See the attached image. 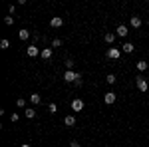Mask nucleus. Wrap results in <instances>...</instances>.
Instances as JSON below:
<instances>
[{"label": "nucleus", "instance_id": "14", "mask_svg": "<svg viewBox=\"0 0 149 147\" xmlns=\"http://www.w3.org/2000/svg\"><path fill=\"white\" fill-rule=\"evenodd\" d=\"M133 50H135V46L131 44V42H125V44H123V52H125V54H133Z\"/></svg>", "mask_w": 149, "mask_h": 147}, {"label": "nucleus", "instance_id": "22", "mask_svg": "<svg viewBox=\"0 0 149 147\" xmlns=\"http://www.w3.org/2000/svg\"><path fill=\"white\" fill-rule=\"evenodd\" d=\"M16 105H18L20 109H22V107H26V100H24V98H18V100H16Z\"/></svg>", "mask_w": 149, "mask_h": 147}, {"label": "nucleus", "instance_id": "10", "mask_svg": "<svg viewBox=\"0 0 149 147\" xmlns=\"http://www.w3.org/2000/svg\"><path fill=\"white\" fill-rule=\"evenodd\" d=\"M30 36H32V32H28V30H26V28H22V30H20V32H18V38H20V40H22V42H26V40H28V38H30Z\"/></svg>", "mask_w": 149, "mask_h": 147}, {"label": "nucleus", "instance_id": "2", "mask_svg": "<svg viewBox=\"0 0 149 147\" xmlns=\"http://www.w3.org/2000/svg\"><path fill=\"white\" fill-rule=\"evenodd\" d=\"M135 84H137L139 91H147L149 90V84H147V79L143 78V76H137V82H135Z\"/></svg>", "mask_w": 149, "mask_h": 147}, {"label": "nucleus", "instance_id": "4", "mask_svg": "<svg viewBox=\"0 0 149 147\" xmlns=\"http://www.w3.org/2000/svg\"><path fill=\"white\" fill-rule=\"evenodd\" d=\"M127 34H129V30H127L125 24H119V26L115 28V36H119V38H125Z\"/></svg>", "mask_w": 149, "mask_h": 147}, {"label": "nucleus", "instance_id": "24", "mask_svg": "<svg viewBox=\"0 0 149 147\" xmlns=\"http://www.w3.org/2000/svg\"><path fill=\"white\" fill-rule=\"evenodd\" d=\"M4 24H6V26H12V24H14V16H6V18H4Z\"/></svg>", "mask_w": 149, "mask_h": 147}, {"label": "nucleus", "instance_id": "25", "mask_svg": "<svg viewBox=\"0 0 149 147\" xmlns=\"http://www.w3.org/2000/svg\"><path fill=\"white\" fill-rule=\"evenodd\" d=\"M32 38H34V42H40L42 38H46V36H42V34H32Z\"/></svg>", "mask_w": 149, "mask_h": 147}, {"label": "nucleus", "instance_id": "30", "mask_svg": "<svg viewBox=\"0 0 149 147\" xmlns=\"http://www.w3.org/2000/svg\"><path fill=\"white\" fill-rule=\"evenodd\" d=\"M20 147H30V145H28V143H22V145H20Z\"/></svg>", "mask_w": 149, "mask_h": 147}, {"label": "nucleus", "instance_id": "31", "mask_svg": "<svg viewBox=\"0 0 149 147\" xmlns=\"http://www.w3.org/2000/svg\"><path fill=\"white\" fill-rule=\"evenodd\" d=\"M147 26H149V18H147Z\"/></svg>", "mask_w": 149, "mask_h": 147}, {"label": "nucleus", "instance_id": "13", "mask_svg": "<svg viewBox=\"0 0 149 147\" xmlns=\"http://www.w3.org/2000/svg\"><path fill=\"white\" fill-rule=\"evenodd\" d=\"M64 123L68 125V127H74V125H76V115H66Z\"/></svg>", "mask_w": 149, "mask_h": 147}, {"label": "nucleus", "instance_id": "19", "mask_svg": "<svg viewBox=\"0 0 149 147\" xmlns=\"http://www.w3.org/2000/svg\"><path fill=\"white\" fill-rule=\"evenodd\" d=\"M6 48H10V42L4 38V40H0V50H6Z\"/></svg>", "mask_w": 149, "mask_h": 147}, {"label": "nucleus", "instance_id": "18", "mask_svg": "<svg viewBox=\"0 0 149 147\" xmlns=\"http://www.w3.org/2000/svg\"><path fill=\"white\" fill-rule=\"evenodd\" d=\"M105 82H107V84H109V86H113L115 82H117V78H115L113 74H107V78H105Z\"/></svg>", "mask_w": 149, "mask_h": 147}, {"label": "nucleus", "instance_id": "21", "mask_svg": "<svg viewBox=\"0 0 149 147\" xmlns=\"http://www.w3.org/2000/svg\"><path fill=\"white\" fill-rule=\"evenodd\" d=\"M62 44H64V42H62V38H54V40H52V46H54V48H60Z\"/></svg>", "mask_w": 149, "mask_h": 147}, {"label": "nucleus", "instance_id": "5", "mask_svg": "<svg viewBox=\"0 0 149 147\" xmlns=\"http://www.w3.org/2000/svg\"><path fill=\"white\" fill-rule=\"evenodd\" d=\"M119 56H121V50L119 48H109L107 50V58L109 60H119Z\"/></svg>", "mask_w": 149, "mask_h": 147}, {"label": "nucleus", "instance_id": "1", "mask_svg": "<svg viewBox=\"0 0 149 147\" xmlns=\"http://www.w3.org/2000/svg\"><path fill=\"white\" fill-rule=\"evenodd\" d=\"M76 78H78V72H74V70H66V74H64V82H68V84H76Z\"/></svg>", "mask_w": 149, "mask_h": 147}, {"label": "nucleus", "instance_id": "3", "mask_svg": "<svg viewBox=\"0 0 149 147\" xmlns=\"http://www.w3.org/2000/svg\"><path fill=\"white\" fill-rule=\"evenodd\" d=\"M42 54V50L38 48L36 44H32V46H28V58H38Z\"/></svg>", "mask_w": 149, "mask_h": 147}, {"label": "nucleus", "instance_id": "6", "mask_svg": "<svg viewBox=\"0 0 149 147\" xmlns=\"http://www.w3.org/2000/svg\"><path fill=\"white\" fill-rule=\"evenodd\" d=\"M72 109H74V111H81V109H84V100H80V98L72 100Z\"/></svg>", "mask_w": 149, "mask_h": 147}, {"label": "nucleus", "instance_id": "7", "mask_svg": "<svg viewBox=\"0 0 149 147\" xmlns=\"http://www.w3.org/2000/svg\"><path fill=\"white\" fill-rule=\"evenodd\" d=\"M52 56H54V50L52 48H42V54H40L42 60H52Z\"/></svg>", "mask_w": 149, "mask_h": 147}, {"label": "nucleus", "instance_id": "9", "mask_svg": "<svg viewBox=\"0 0 149 147\" xmlns=\"http://www.w3.org/2000/svg\"><path fill=\"white\" fill-rule=\"evenodd\" d=\"M62 24H64V20H62L60 16H54V18L50 20V26H52V28H60Z\"/></svg>", "mask_w": 149, "mask_h": 147}, {"label": "nucleus", "instance_id": "12", "mask_svg": "<svg viewBox=\"0 0 149 147\" xmlns=\"http://www.w3.org/2000/svg\"><path fill=\"white\" fill-rule=\"evenodd\" d=\"M129 24H131V28H141V18L139 16H131Z\"/></svg>", "mask_w": 149, "mask_h": 147}, {"label": "nucleus", "instance_id": "26", "mask_svg": "<svg viewBox=\"0 0 149 147\" xmlns=\"http://www.w3.org/2000/svg\"><path fill=\"white\" fill-rule=\"evenodd\" d=\"M10 119H12V123H16V121L20 119V115H18V113H12V115H10Z\"/></svg>", "mask_w": 149, "mask_h": 147}, {"label": "nucleus", "instance_id": "23", "mask_svg": "<svg viewBox=\"0 0 149 147\" xmlns=\"http://www.w3.org/2000/svg\"><path fill=\"white\" fill-rule=\"evenodd\" d=\"M64 66H66L68 70H72V68H74V60H72V58H68V60L64 62Z\"/></svg>", "mask_w": 149, "mask_h": 147}, {"label": "nucleus", "instance_id": "27", "mask_svg": "<svg viewBox=\"0 0 149 147\" xmlns=\"http://www.w3.org/2000/svg\"><path fill=\"white\" fill-rule=\"evenodd\" d=\"M76 86H81V74L78 72V78H76Z\"/></svg>", "mask_w": 149, "mask_h": 147}, {"label": "nucleus", "instance_id": "8", "mask_svg": "<svg viewBox=\"0 0 149 147\" xmlns=\"http://www.w3.org/2000/svg\"><path fill=\"white\" fill-rule=\"evenodd\" d=\"M115 98H117V95H115L113 91H107V93L103 95V102L107 103V105H111V103H115Z\"/></svg>", "mask_w": 149, "mask_h": 147}, {"label": "nucleus", "instance_id": "28", "mask_svg": "<svg viewBox=\"0 0 149 147\" xmlns=\"http://www.w3.org/2000/svg\"><path fill=\"white\" fill-rule=\"evenodd\" d=\"M8 10H10V16H12V14L16 12V6H14V4H10V8H8Z\"/></svg>", "mask_w": 149, "mask_h": 147}, {"label": "nucleus", "instance_id": "20", "mask_svg": "<svg viewBox=\"0 0 149 147\" xmlns=\"http://www.w3.org/2000/svg\"><path fill=\"white\" fill-rule=\"evenodd\" d=\"M48 111H50V113H56V111H58V105H56L54 102H52V103H48Z\"/></svg>", "mask_w": 149, "mask_h": 147}, {"label": "nucleus", "instance_id": "29", "mask_svg": "<svg viewBox=\"0 0 149 147\" xmlns=\"http://www.w3.org/2000/svg\"><path fill=\"white\" fill-rule=\"evenodd\" d=\"M70 147H81L80 143H76V141H72V143H70Z\"/></svg>", "mask_w": 149, "mask_h": 147}, {"label": "nucleus", "instance_id": "11", "mask_svg": "<svg viewBox=\"0 0 149 147\" xmlns=\"http://www.w3.org/2000/svg\"><path fill=\"white\" fill-rule=\"evenodd\" d=\"M24 115H26V119H34L36 117V109L34 107H26V109H24Z\"/></svg>", "mask_w": 149, "mask_h": 147}, {"label": "nucleus", "instance_id": "16", "mask_svg": "<svg viewBox=\"0 0 149 147\" xmlns=\"http://www.w3.org/2000/svg\"><path fill=\"white\" fill-rule=\"evenodd\" d=\"M30 102L34 103V105H38V103L42 102V98H40V93H32V95H30Z\"/></svg>", "mask_w": 149, "mask_h": 147}, {"label": "nucleus", "instance_id": "15", "mask_svg": "<svg viewBox=\"0 0 149 147\" xmlns=\"http://www.w3.org/2000/svg\"><path fill=\"white\" fill-rule=\"evenodd\" d=\"M103 40H105V44H113V42H115V34L107 32V34L103 36Z\"/></svg>", "mask_w": 149, "mask_h": 147}, {"label": "nucleus", "instance_id": "17", "mask_svg": "<svg viewBox=\"0 0 149 147\" xmlns=\"http://www.w3.org/2000/svg\"><path fill=\"white\" fill-rule=\"evenodd\" d=\"M135 66H137V72H145V70L149 68V64H147V62H137Z\"/></svg>", "mask_w": 149, "mask_h": 147}]
</instances>
